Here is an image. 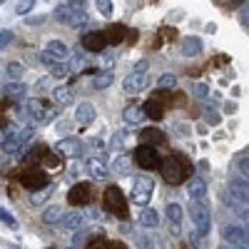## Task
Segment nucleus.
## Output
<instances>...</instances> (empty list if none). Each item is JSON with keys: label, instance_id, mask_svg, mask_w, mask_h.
<instances>
[{"label": "nucleus", "instance_id": "obj_22", "mask_svg": "<svg viewBox=\"0 0 249 249\" xmlns=\"http://www.w3.org/2000/svg\"><path fill=\"white\" fill-rule=\"evenodd\" d=\"M60 224L65 227V230H70V232H77V230L85 227V217H82L80 212H65V217L60 219Z\"/></svg>", "mask_w": 249, "mask_h": 249}, {"label": "nucleus", "instance_id": "obj_24", "mask_svg": "<svg viewBox=\"0 0 249 249\" xmlns=\"http://www.w3.org/2000/svg\"><path fill=\"white\" fill-rule=\"evenodd\" d=\"M5 97L10 100H25L28 97V85H23L20 80H13L5 85Z\"/></svg>", "mask_w": 249, "mask_h": 249}, {"label": "nucleus", "instance_id": "obj_11", "mask_svg": "<svg viewBox=\"0 0 249 249\" xmlns=\"http://www.w3.org/2000/svg\"><path fill=\"white\" fill-rule=\"evenodd\" d=\"M144 88H150V77H147V72H132V75H127L122 80V92L124 95H140V92H144Z\"/></svg>", "mask_w": 249, "mask_h": 249}, {"label": "nucleus", "instance_id": "obj_1", "mask_svg": "<svg viewBox=\"0 0 249 249\" xmlns=\"http://www.w3.org/2000/svg\"><path fill=\"white\" fill-rule=\"evenodd\" d=\"M160 170H162L164 182L177 187V184H182L187 177L192 175V164H190V160L182 157V155H172V157H164L160 162Z\"/></svg>", "mask_w": 249, "mask_h": 249}, {"label": "nucleus", "instance_id": "obj_19", "mask_svg": "<svg viewBox=\"0 0 249 249\" xmlns=\"http://www.w3.org/2000/svg\"><path fill=\"white\" fill-rule=\"evenodd\" d=\"M88 172L92 175V179H107L110 177V167L102 160H97V157L88 160Z\"/></svg>", "mask_w": 249, "mask_h": 249}, {"label": "nucleus", "instance_id": "obj_16", "mask_svg": "<svg viewBox=\"0 0 249 249\" xmlns=\"http://www.w3.org/2000/svg\"><path fill=\"white\" fill-rule=\"evenodd\" d=\"M45 53H50L57 62H65L70 57V48L62 43V40H50V43H45Z\"/></svg>", "mask_w": 249, "mask_h": 249}, {"label": "nucleus", "instance_id": "obj_45", "mask_svg": "<svg viewBox=\"0 0 249 249\" xmlns=\"http://www.w3.org/2000/svg\"><path fill=\"white\" fill-rule=\"evenodd\" d=\"M40 62H43V65H50V68H53L57 60H55V57H53L50 53H45V50H43V53H40Z\"/></svg>", "mask_w": 249, "mask_h": 249}, {"label": "nucleus", "instance_id": "obj_4", "mask_svg": "<svg viewBox=\"0 0 249 249\" xmlns=\"http://www.w3.org/2000/svg\"><path fill=\"white\" fill-rule=\"evenodd\" d=\"M33 135H35V130L30 127H20L18 132H8L5 135V140L0 142V150H3L5 155H15L18 150H25L28 147V142L33 140Z\"/></svg>", "mask_w": 249, "mask_h": 249}, {"label": "nucleus", "instance_id": "obj_18", "mask_svg": "<svg viewBox=\"0 0 249 249\" xmlns=\"http://www.w3.org/2000/svg\"><path fill=\"white\" fill-rule=\"evenodd\" d=\"M182 55H184V57H197V55H202V40H199L197 35H187V37L182 40Z\"/></svg>", "mask_w": 249, "mask_h": 249}, {"label": "nucleus", "instance_id": "obj_54", "mask_svg": "<svg viewBox=\"0 0 249 249\" xmlns=\"http://www.w3.org/2000/svg\"><path fill=\"white\" fill-rule=\"evenodd\" d=\"M0 3H5V0H0Z\"/></svg>", "mask_w": 249, "mask_h": 249}, {"label": "nucleus", "instance_id": "obj_12", "mask_svg": "<svg viewBox=\"0 0 249 249\" xmlns=\"http://www.w3.org/2000/svg\"><path fill=\"white\" fill-rule=\"evenodd\" d=\"M20 182H23V187H28V190H33V192H37V190H43L45 184H50L45 172H40V170H25L23 175H20Z\"/></svg>", "mask_w": 249, "mask_h": 249}, {"label": "nucleus", "instance_id": "obj_5", "mask_svg": "<svg viewBox=\"0 0 249 249\" xmlns=\"http://www.w3.org/2000/svg\"><path fill=\"white\" fill-rule=\"evenodd\" d=\"M190 217H192L199 234H207L212 230V214H210V207H207L204 199H192L190 202Z\"/></svg>", "mask_w": 249, "mask_h": 249}, {"label": "nucleus", "instance_id": "obj_15", "mask_svg": "<svg viewBox=\"0 0 249 249\" xmlns=\"http://www.w3.org/2000/svg\"><path fill=\"white\" fill-rule=\"evenodd\" d=\"M95 117H97V110H95L92 102H82V105H77V110H75V120H77L80 124H92Z\"/></svg>", "mask_w": 249, "mask_h": 249}, {"label": "nucleus", "instance_id": "obj_43", "mask_svg": "<svg viewBox=\"0 0 249 249\" xmlns=\"http://www.w3.org/2000/svg\"><path fill=\"white\" fill-rule=\"evenodd\" d=\"M43 164H48L50 170H57L60 167V160L55 157V155H50V152H45V157H43Z\"/></svg>", "mask_w": 249, "mask_h": 249}, {"label": "nucleus", "instance_id": "obj_47", "mask_svg": "<svg viewBox=\"0 0 249 249\" xmlns=\"http://www.w3.org/2000/svg\"><path fill=\"white\" fill-rule=\"evenodd\" d=\"M40 23H45V15H35V18L25 20V25H40Z\"/></svg>", "mask_w": 249, "mask_h": 249}, {"label": "nucleus", "instance_id": "obj_41", "mask_svg": "<svg viewBox=\"0 0 249 249\" xmlns=\"http://www.w3.org/2000/svg\"><path fill=\"white\" fill-rule=\"evenodd\" d=\"M13 43V30H0V50Z\"/></svg>", "mask_w": 249, "mask_h": 249}, {"label": "nucleus", "instance_id": "obj_25", "mask_svg": "<svg viewBox=\"0 0 249 249\" xmlns=\"http://www.w3.org/2000/svg\"><path fill=\"white\" fill-rule=\"evenodd\" d=\"M187 195H190V199H204L207 197V182L195 177L190 179V184H187Z\"/></svg>", "mask_w": 249, "mask_h": 249}, {"label": "nucleus", "instance_id": "obj_21", "mask_svg": "<svg viewBox=\"0 0 249 249\" xmlns=\"http://www.w3.org/2000/svg\"><path fill=\"white\" fill-rule=\"evenodd\" d=\"M140 142L155 147V144H162V142H164V132L157 130V127H144V130L140 132Z\"/></svg>", "mask_w": 249, "mask_h": 249}, {"label": "nucleus", "instance_id": "obj_2", "mask_svg": "<svg viewBox=\"0 0 249 249\" xmlns=\"http://www.w3.org/2000/svg\"><path fill=\"white\" fill-rule=\"evenodd\" d=\"M55 20L68 28H82L88 23V3L85 0H68V3L57 5Z\"/></svg>", "mask_w": 249, "mask_h": 249}, {"label": "nucleus", "instance_id": "obj_3", "mask_svg": "<svg viewBox=\"0 0 249 249\" xmlns=\"http://www.w3.org/2000/svg\"><path fill=\"white\" fill-rule=\"evenodd\" d=\"M102 207H105V212H110L120 219H127V202H124V195L117 184H110L102 192Z\"/></svg>", "mask_w": 249, "mask_h": 249}, {"label": "nucleus", "instance_id": "obj_31", "mask_svg": "<svg viewBox=\"0 0 249 249\" xmlns=\"http://www.w3.org/2000/svg\"><path fill=\"white\" fill-rule=\"evenodd\" d=\"M160 222V214L155 210H150V207H142V214H140V224L142 227H157Z\"/></svg>", "mask_w": 249, "mask_h": 249}, {"label": "nucleus", "instance_id": "obj_20", "mask_svg": "<svg viewBox=\"0 0 249 249\" xmlns=\"http://www.w3.org/2000/svg\"><path fill=\"white\" fill-rule=\"evenodd\" d=\"M144 107L142 105H127L124 107V112H122V120L127 122V124H142L144 122Z\"/></svg>", "mask_w": 249, "mask_h": 249}, {"label": "nucleus", "instance_id": "obj_33", "mask_svg": "<svg viewBox=\"0 0 249 249\" xmlns=\"http://www.w3.org/2000/svg\"><path fill=\"white\" fill-rule=\"evenodd\" d=\"M72 72V65L65 60V62H55V65L50 68V77H68Z\"/></svg>", "mask_w": 249, "mask_h": 249}, {"label": "nucleus", "instance_id": "obj_49", "mask_svg": "<svg viewBox=\"0 0 249 249\" xmlns=\"http://www.w3.org/2000/svg\"><path fill=\"white\" fill-rule=\"evenodd\" d=\"M147 60H142V62H137V72H147Z\"/></svg>", "mask_w": 249, "mask_h": 249}, {"label": "nucleus", "instance_id": "obj_40", "mask_svg": "<svg viewBox=\"0 0 249 249\" xmlns=\"http://www.w3.org/2000/svg\"><path fill=\"white\" fill-rule=\"evenodd\" d=\"M33 5H35V0H20L18 8H15V13H18V15H25V13L33 10Z\"/></svg>", "mask_w": 249, "mask_h": 249}, {"label": "nucleus", "instance_id": "obj_23", "mask_svg": "<svg viewBox=\"0 0 249 249\" xmlns=\"http://www.w3.org/2000/svg\"><path fill=\"white\" fill-rule=\"evenodd\" d=\"M167 217H170V232L172 234H179V222H182V207L177 202H170L167 204Z\"/></svg>", "mask_w": 249, "mask_h": 249}, {"label": "nucleus", "instance_id": "obj_38", "mask_svg": "<svg viewBox=\"0 0 249 249\" xmlns=\"http://www.w3.org/2000/svg\"><path fill=\"white\" fill-rule=\"evenodd\" d=\"M127 170H130V160H127V157H117V160H115V172H117V175H124Z\"/></svg>", "mask_w": 249, "mask_h": 249}, {"label": "nucleus", "instance_id": "obj_34", "mask_svg": "<svg viewBox=\"0 0 249 249\" xmlns=\"http://www.w3.org/2000/svg\"><path fill=\"white\" fill-rule=\"evenodd\" d=\"M5 72H8L10 80H20V77L25 75V65H23V62H8V65H5Z\"/></svg>", "mask_w": 249, "mask_h": 249}, {"label": "nucleus", "instance_id": "obj_9", "mask_svg": "<svg viewBox=\"0 0 249 249\" xmlns=\"http://www.w3.org/2000/svg\"><path fill=\"white\" fill-rule=\"evenodd\" d=\"M55 152L60 157H65V160H77V157H82V152H85V144H82L77 137H65V140H60L55 144Z\"/></svg>", "mask_w": 249, "mask_h": 249}, {"label": "nucleus", "instance_id": "obj_7", "mask_svg": "<svg viewBox=\"0 0 249 249\" xmlns=\"http://www.w3.org/2000/svg\"><path fill=\"white\" fill-rule=\"evenodd\" d=\"M222 239L234 247V249H249V227L244 224H232L222 230Z\"/></svg>", "mask_w": 249, "mask_h": 249}, {"label": "nucleus", "instance_id": "obj_6", "mask_svg": "<svg viewBox=\"0 0 249 249\" xmlns=\"http://www.w3.org/2000/svg\"><path fill=\"white\" fill-rule=\"evenodd\" d=\"M25 115L33 120V122H48L55 117V107H50L48 100H40V97H33L25 102Z\"/></svg>", "mask_w": 249, "mask_h": 249}, {"label": "nucleus", "instance_id": "obj_10", "mask_svg": "<svg viewBox=\"0 0 249 249\" xmlns=\"http://www.w3.org/2000/svg\"><path fill=\"white\" fill-rule=\"evenodd\" d=\"M160 155L155 147H150V144H140V147L135 150V164H140L142 170H155L160 167Z\"/></svg>", "mask_w": 249, "mask_h": 249}, {"label": "nucleus", "instance_id": "obj_50", "mask_svg": "<svg viewBox=\"0 0 249 249\" xmlns=\"http://www.w3.org/2000/svg\"><path fill=\"white\" fill-rule=\"evenodd\" d=\"M190 242H192V247H202L199 244V232L197 234H190Z\"/></svg>", "mask_w": 249, "mask_h": 249}, {"label": "nucleus", "instance_id": "obj_48", "mask_svg": "<svg viewBox=\"0 0 249 249\" xmlns=\"http://www.w3.org/2000/svg\"><path fill=\"white\" fill-rule=\"evenodd\" d=\"M48 85H50V75H48V77H40V80H37V85H35V88H37V90H45Z\"/></svg>", "mask_w": 249, "mask_h": 249}, {"label": "nucleus", "instance_id": "obj_14", "mask_svg": "<svg viewBox=\"0 0 249 249\" xmlns=\"http://www.w3.org/2000/svg\"><path fill=\"white\" fill-rule=\"evenodd\" d=\"M68 202H70L72 207L90 204V184H88V182H77V184H72V190L68 192Z\"/></svg>", "mask_w": 249, "mask_h": 249}, {"label": "nucleus", "instance_id": "obj_36", "mask_svg": "<svg viewBox=\"0 0 249 249\" xmlns=\"http://www.w3.org/2000/svg\"><path fill=\"white\" fill-rule=\"evenodd\" d=\"M0 222H3L5 227H10V230H18V219L5 210V207H0Z\"/></svg>", "mask_w": 249, "mask_h": 249}, {"label": "nucleus", "instance_id": "obj_17", "mask_svg": "<svg viewBox=\"0 0 249 249\" xmlns=\"http://www.w3.org/2000/svg\"><path fill=\"white\" fill-rule=\"evenodd\" d=\"M230 195L234 199H242V202H249V182L244 177H234L230 182Z\"/></svg>", "mask_w": 249, "mask_h": 249}, {"label": "nucleus", "instance_id": "obj_53", "mask_svg": "<svg viewBox=\"0 0 249 249\" xmlns=\"http://www.w3.org/2000/svg\"><path fill=\"white\" fill-rule=\"evenodd\" d=\"M70 249H77V247H75V244H72V247H70Z\"/></svg>", "mask_w": 249, "mask_h": 249}, {"label": "nucleus", "instance_id": "obj_52", "mask_svg": "<svg viewBox=\"0 0 249 249\" xmlns=\"http://www.w3.org/2000/svg\"><path fill=\"white\" fill-rule=\"evenodd\" d=\"M230 3H234V5H242V3H244V0H230Z\"/></svg>", "mask_w": 249, "mask_h": 249}, {"label": "nucleus", "instance_id": "obj_37", "mask_svg": "<svg viewBox=\"0 0 249 249\" xmlns=\"http://www.w3.org/2000/svg\"><path fill=\"white\" fill-rule=\"evenodd\" d=\"M85 249H110V242L105 237H95V239H90L85 244Z\"/></svg>", "mask_w": 249, "mask_h": 249}, {"label": "nucleus", "instance_id": "obj_44", "mask_svg": "<svg viewBox=\"0 0 249 249\" xmlns=\"http://www.w3.org/2000/svg\"><path fill=\"white\" fill-rule=\"evenodd\" d=\"M124 140H127V132H124V130H120V132H115V137H112V147H122V144H124Z\"/></svg>", "mask_w": 249, "mask_h": 249}, {"label": "nucleus", "instance_id": "obj_29", "mask_svg": "<svg viewBox=\"0 0 249 249\" xmlns=\"http://www.w3.org/2000/svg\"><path fill=\"white\" fill-rule=\"evenodd\" d=\"M53 192H55V184L50 182V184H45V187H43V190H37V192H33V195H30V204H33V207H40V204H43Z\"/></svg>", "mask_w": 249, "mask_h": 249}, {"label": "nucleus", "instance_id": "obj_28", "mask_svg": "<svg viewBox=\"0 0 249 249\" xmlns=\"http://www.w3.org/2000/svg\"><path fill=\"white\" fill-rule=\"evenodd\" d=\"M55 102H57V105H72V102H75V92L68 85H60V88H55Z\"/></svg>", "mask_w": 249, "mask_h": 249}, {"label": "nucleus", "instance_id": "obj_27", "mask_svg": "<svg viewBox=\"0 0 249 249\" xmlns=\"http://www.w3.org/2000/svg\"><path fill=\"white\" fill-rule=\"evenodd\" d=\"M62 217H65V210H62L60 204H50L43 212V224H60Z\"/></svg>", "mask_w": 249, "mask_h": 249}, {"label": "nucleus", "instance_id": "obj_26", "mask_svg": "<svg viewBox=\"0 0 249 249\" xmlns=\"http://www.w3.org/2000/svg\"><path fill=\"white\" fill-rule=\"evenodd\" d=\"M142 107H144V115H147L150 120H155V122L164 117V107L160 105V100H157V97H152V100H147V102H144V105H142Z\"/></svg>", "mask_w": 249, "mask_h": 249}, {"label": "nucleus", "instance_id": "obj_32", "mask_svg": "<svg viewBox=\"0 0 249 249\" xmlns=\"http://www.w3.org/2000/svg\"><path fill=\"white\" fill-rule=\"evenodd\" d=\"M112 80H115V75L107 70V72H100L95 80H92V88L95 90H107L110 85H112Z\"/></svg>", "mask_w": 249, "mask_h": 249}, {"label": "nucleus", "instance_id": "obj_30", "mask_svg": "<svg viewBox=\"0 0 249 249\" xmlns=\"http://www.w3.org/2000/svg\"><path fill=\"white\" fill-rule=\"evenodd\" d=\"M102 33H105V37H107V45H117L120 43V40L124 37V25H110L107 30H102Z\"/></svg>", "mask_w": 249, "mask_h": 249}, {"label": "nucleus", "instance_id": "obj_13", "mask_svg": "<svg viewBox=\"0 0 249 249\" xmlns=\"http://www.w3.org/2000/svg\"><path fill=\"white\" fill-rule=\"evenodd\" d=\"M82 45H85V50H90V53H102L107 48V37H105L102 30H92V33L82 35Z\"/></svg>", "mask_w": 249, "mask_h": 249}, {"label": "nucleus", "instance_id": "obj_51", "mask_svg": "<svg viewBox=\"0 0 249 249\" xmlns=\"http://www.w3.org/2000/svg\"><path fill=\"white\" fill-rule=\"evenodd\" d=\"M242 25H244V28H247V30H249V10H247V13H244V15H242Z\"/></svg>", "mask_w": 249, "mask_h": 249}, {"label": "nucleus", "instance_id": "obj_42", "mask_svg": "<svg viewBox=\"0 0 249 249\" xmlns=\"http://www.w3.org/2000/svg\"><path fill=\"white\" fill-rule=\"evenodd\" d=\"M207 95H210V85H204V82H197V85H195V97L204 100Z\"/></svg>", "mask_w": 249, "mask_h": 249}, {"label": "nucleus", "instance_id": "obj_39", "mask_svg": "<svg viewBox=\"0 0 249 249\" xmlns=\"http://www.w3.org/2000/svg\"><path fill=\"white\" fill-rule=\"evenodd\" d=\"M97 10L105 18H112V0H97Z\"/></svg>", "mask_w": 249, "mask_h": 249}, {"label": "nucleus", "instance_id": "obj_8", "mask_svg": "<svg viewBox=\"0 0 249 249\" xmlns=\"http://www.w3.org/2000/svg\"><path fill=\"white\" fill-rule=\"evenodd\" d=\"M152 192H155V179L152 177H147V175L135 177V184H132V202L135 204H142L144 207V204L150 202Z\"/></svg>", "mask_w": 249, "mask_h": 249}, {"label": "nucleus", "instance_id": "obj_46", "mask_svg": "<svg viewBox=\"0 0 249 249\" xmlns=\"http://www.w3.org/2000/svg\"><path fill=\"white\" fill-rule=\"evenodd\" d=\"M239 172H242V177L249 182V157H244V160L239 162Z\"/></svg>", "mask_w": 249, "mask_h": 249}, {"label": "nucleus", "instance_id": "obj_35", "mask_svg": "<svg viewBox=\"0 0 249 249\" xmlns=\"http://www.w3.org/2000/svg\"><path fill=\"white\" fill-rule=\"evenodd\" d=\"M157 85H160V90H175V85H177V77H175L172 72H164V75H160Z\"/></svg>", "mask_w": 249, "mask_h": 249}]
</instances>
